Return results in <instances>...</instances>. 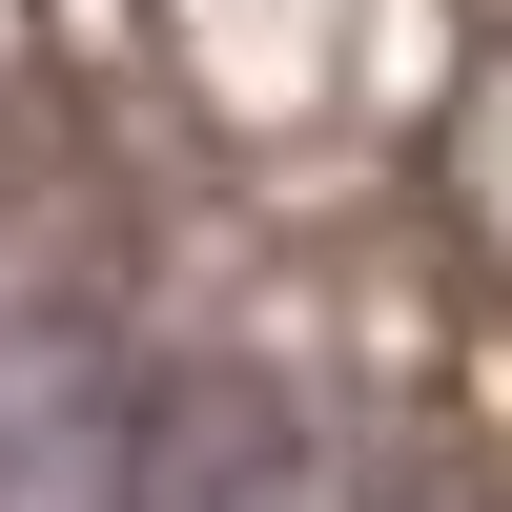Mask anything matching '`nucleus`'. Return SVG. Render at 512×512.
<instances>
[{
  "label": "nucleus",
  "mask_w": 512,
  "mask_h": 512,
  "mask_svg": "<svg viewBox=\"0 0 512 512\" xmlns=\"http://www.w3.org/2000/svg\"><path fill=\"white\" fill-rule=\"evenodd\" d=\"M144 512H349V492H328V431L267 369H205V410H185V451H164Z\"/></svg>",
  "instance_id": "1"
},
{
  "label": "nucleus",
  "mask_w": 512,
  "mask_h": 512,
  "mask_svg": "<svg viewBox=\"0 0 512 512\" xmlns=\"http://www.w3.org/2000/svg\"><path fill=\"white\" fill-rule=\"evenodd\" d=\"M390 512H512V492L492 472H431V492H390Z\"/></svg>",
  "instance_id": "2"
}]
</instances>
